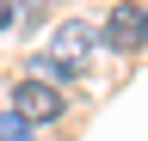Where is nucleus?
I'll list each match as a JSON object with an SVG mask.
<instances>
[{"label":"nucleus","mask_w":148,"mask_h":141,"mask_svg":"<svg viewBox=\"0 0 148 141\" xmlns=\"http://www.w3.org/2000/svg\"><path fill=\"white\" fill-rule=\"evenodd\" d=\"M12 19H18V12H12V0H0V31H6Z\"/></svg>","instance_id":"obj_6"},{"label":"nucleus","mask_w":148,"mask_h":141,"mask_svg":"<svg viewBox=\"0 0 148 141\" xmlns=\"http://www.w3.org/2000/svg\"><path fill=\"white\" fill-rule=\"evenodd\" d=\"M105 43L117 49V55H130V49L142 43V6H136V0H123V6L105 12Z\"/></svg>","instance_id":"obj_2"},{"label":"nucleus","mask_w":148,"mask_h":141,"mask_svg":"<svg viewBox=\"0 0 148 141\" xmlns=\"http://www.w3.org/2000/svg\"><path fill=\"white\" fill-rule=\"evenodd\" d=\"M142 43H148V12H142Z\"/></svg>","instance_id":"obj_7"},{"label":"nucleus","mask_w":148,"mask_h":141,"mask_svg":"<svg viewBox=\"0 0 148 141\" xmlns=\"http://www.w3.org/2000/svg\"><path fill=\"white\" fill-rule=\"evenodd\" d=\"M0 141H31V123L6 111V117H0Z\"/></svg>","instance_id":"obj_5"},{"label":"nucleus","mask_w":148,"mask_h":141,"mask_svg":"<svg viewBox=\"0 0 148 141\" xmlns=\"http://www.w3.org/2000/svg\"><path fill=\"white\" fill-rule=\"evenodd\" d=\"M25 67H31V80H43V86H62V80H74V74H80V67H74V61H62V55H31Z\"/></svg>","instance_id":"obj_4"},{"label":"nucleus","mask_w":148,"mask_h":141,"mask_svg":"<svg viewBox=\"0 0 148 141\" xmlns=\"http://www.w3.org/2000/svg\"><path fill=\"white\" fill-rule=\"evenodd\" d=\"M12 117H25V123H56V117H62V92L25 74V80L12 86Z\"/></svg>","instance_id":"obj_1"},{"label":"nucleus","mask_w":148,"mask_h":141,"mask_svg":"<svg viewBox=\"0 0 148 141\" xmlns=\"http://www.w3.org/2000/svg\"><path fill=\"white\" fill-rule=\"evenodd\" d=\"M86 49H92V31H86V25H62L49 55H62V61H74V67H80V55H86Z\"/></svg>","instance_id":"obj_3"}]
</instances>
